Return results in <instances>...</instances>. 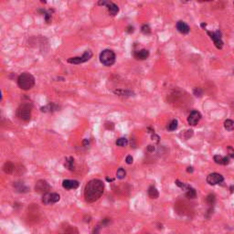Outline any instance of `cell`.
Segmentation results:
<instances>
[{
    "mask_svg": "<svg viewBox=\"0 0 234 234\" xmlns=\"http://www.w3.org/2000/svg\"><path fill=\"white\" fill-rule=\"evenodd\" d=\"M102 227H101V225L99 224V225H97L94 229H93V230H92V234H100V229H101Z\"/></svg>",
    "mask_w": 234,
    "mask_h": 234,
    "instance_id": "1f68e13d",
    "label": "cell"
},
{
    "mask_svg": "<svg viewBox=\"0 0 234 234\" xmlns=\"http://www.w3.org/2000/svg\"><path fill=\"white\" fill-rule=\"evenodd\" d=\"M176 28L182 34H189L190 31V26L186 24V22H184V21H178L176 23Z\"/></svg>",
    "mask_w": 234,
    "mask_h": 234,
    "instance_id": "5bb4252c",
    "label": "cell"
},
{
    "mask_svg": "<svg viewBox=\"0 0 234 234\" xmlns=\"http://www.w3.org/2000/svg\"><path fill=\"white\" fill-rule=\"evenodd\" d=\"M89 143H90V142H89L88 139H84L83 141H82V144H83V146H85V147H87V146L89 145Z\"/></svg>",
    "mask_w": 234,
    "mask_h": 234,
    "instance_id": "8d00e7d4",
    "label": "cell"
},
{
    "mask_svg": "<svg viewBox=\"0 0 234 234\" xmlns=\"http://www.w3.org/2000/svg\"><path fill=\"white\" fill-rule=\"evenodd\" d=\"M194 93H195V95H196V96H201V94H202V91H201L199 88H196V89L194 90Z\"/></svg>",
    "mask_w": 234,
    "mask_h": 234,
    "instance_id": "d6a6232c",
    "label": "cell"
},
{
    "mask_svg": "<svg viewBox=\"0 0 234 234\" xmlns=\"http://www.w3.org/2000/svg\"><path fill=\"white\" fill-rule=\"evenodd\" d=\"M114 94L119 95V96H133V92L132 91L129 90H122V89H118V90H114L113 91Z\"/></svg>",
    "mask_w": 234,
    "mask_h": 234,
    "instance_id": "d6986e66",
    "label": "cell"
},
{
    "mask_svg": "<svg viewBox=\"0 0 234 234\" xmlns=\"http://www.w3.org/2000/svg\"><path fill=\"white\" fill-rule=\"evenodd\" d=\"M125 176H126V171H125L124 168L120 167V168L117 170V172H116V177H117L118 179H124V178L125 177Z\"/></svg>",
    "mask_w": 234,
    "mask_h": 234,
    "instance_id": "4316f807",
    "label": "cell"
},
{
    "mask_svg": "<svg viewBox=\"0 0 234 234\" xmlns=\"http://www.w3.org/2000/svg\"><path fill=\"white\" fill-rule=\"evenodd\" d=\"M228 154H229V157L234 158V149L231 147H228Z\"/></svg>",
    "mask_w": 234,
    "mask_h": 234,
    "instance_id": "4dcf8cb0",
    "label": "cell"
},
{
    "mask_svg": "<svg viewBox=\"0 0 234 234\" xmlns=\"http://www.w3.org/2000/svg\"><path fill=\"white\" fill-rule=\"evenodd\" d=\"M99 59L103 65H104L106 67H110L114 64L116 57H115V53L112 50L107 49V50H104L100 53Z\"/></svg>",
    "mask_w": 234,
    "mask_h": 234,
    "instance_id": "277c9868",
    "label": "cell"
},
{
    "mask_svg": "<svg viewBox=\"0 0 234 234\" xmlns=\"http://www.w3.org/2000/svg\"><path fill=\"white\" fill-rule=\"evenodd\" d=\"M3 170L6 174H13V173H15L16 166L10 161H7L3 166Z\"/></svg>",
    "mask_w": 234,
    "mask_h": 234,
    "instance_id": "e0dca14e",
    "label": "cell"
},
{
    "mask_svg": "<svg viewBox=\"0 0 234 234\" xmlns=\"http://www.w3.org/2000/svg\"><path fill=\"white\" fill-rule=\"evenodd\" d=\"M104 191V183L100 179L90 180L84 189V198L88 203L97 201Z\"/></svg>",
    "mask_w": 234,
    "mask_h": 234,
    "instance_id": "6da1fadb",
    "label": "cell"
},
{
    "mask_svg": "<svg viewBox=\"0 0 234 234\" xmlns=\"http://www.w3.org/2000/svg\"><path fill=\"white\" fill-rule=\"evenodd\" d=\"M186 171H188L189 173H192L193 172V167L192 166H189L188 168H186Z\"/></svg>",
    "mask_w": 234,
    "mask_h": 234,
    "instance_id": "f35d334b",
    "label": "cell"
},
{
    "mask_svg": "<svg viewBox=\"0 0 234 234\" xmlns=\"http://www.w3.org/2000/svg\"><path fill=\"white\" fill-rule=\"evenodd\" d=\"M214 161L216 164H219V165H228L229 163V157H221V156H219V155H216L214 156Z\"/></svg>",
    "mask_w": 234,
    "mask_h": 234,
    "instance_id": "ac0fdd59",
    "label": "cell"
},
{
    "mask_svg": "<svg viewBox=\"0 0 234 234\" xmlns=\"http://www.w3.org/2000/svg\"><path fill=\"white\" fill-rule=\"evenodd\" d=\"M200 119H201V114H200V113L198 112V111H192V112L190 114L189 117H188V123H189L190 125L195 126V125L198 124V123L200 121Z\"/></svg>",
    "mask_w": 234,
    "mask_h": 234,
    "instance_id": "8fae6325",
    "label": "cell"
},
{
    "mask_svg": "<svg viewBox=\"0 0 234 234\" xmlns=\"http://www.w3.org/2000/svg\"><path fill=\"white\" fill-rule=\"evenodd\" d=\"M106 180H107V181H114L113 178H109V177H106Z\"/></svg>",
    "mask_w": 234,
    "mask_h": 234,
    "instance_id": "ab89813d",
    "label": "cell"
},
{
    "mask_svg": "<svg viewBox=\"0 0 234 234\" xmlns=\"http://www.w3.org/2000/svg\"><path fill=\"white\" fill-rule=\"evenodd\" d=\"M224 127L228 131H233L234 130V121L229 120V119L226 120L224 122Z\"/></svg>",
    "mask_w": 234,
    "mask_h": 234,
    "instance_id": "603a6c76",
    "label": "cell"
},
{
    "mask_svg": "<svg viewBox=\"0 0 234 234\" xmlns=\"http://www.w3.org/2000/svg\"><path fill=\"white\" fill-rule=\"evenodd\" d=\"M39 12H41L44 16V18H45V21L47 23H50L51 19V11L49 10V11H46V10H39Z\"/></svg>",
    "mask_w": 234,
    "mask_h": 234,
    "instance_id": "d4e9b609",
    "label": "cell"
},
{
    "mask_svg": "<svg viewBox=\"0 0 234 234\" xmlns=\"http://www.w3.org/2000/svg\"><path fill=\"white\" fill-rule=\"evenodd\" d=\"M149 56V51L147 50H140V51H136L133 52V57L136 60H140V61H144L146 59H147Z\"/></svg>",
    "mask_w": 234,
    "mask_h": 234,
    "instance_id": "9a60e30c",
    "label": "cell"
},
{
    "mask_svg": "<svg viewBox=\"0 0 234 234\" xmlns=\"http://www.w3.org/2000/svg\"><path fill=\"white\" fill-rule=\"evenodd\" d=\"M176 128H177V120H176V119L172 120V121L168 124V125H167V127H166V129H167L168 131H175Z\"/></svg>",
    "mask_w": 234,
    "mask_h": 234,
    "instance_id": "484cf974",
    "label": "cell"
},
{
    "mask_svg": "<svg viewBox=\"0 0 234 234\" xmlns=\"http://www.w3.org/2000/svg\"><path fill=\"white\" fill-rule=\"evenodd\" d=\"M152 139H153V140H156L157 142H159V136L157 135V134H155V133L152 135Z\"/></svg>",
    "mask_w": 234,
    "mask_h": 234,
    "instance_id": "e575fe53",
    "label": "cell"
},
{
    "mask_svg": "<svg viewBox=\"0 0 234 234\" xmlns=\"http://www.w3.org/2000/svg\"><path fill=\"white\" fill-rule=\"evenodd\" d=\"M62 186L65 190H75L79 186V182L77 180H71V179H65L62 181Z\"/></svg>",
    "mask_w": 234,
    "mask_h": 234,
    "instance_id": "7c38bea8",
    "label": "cell"
},
{
    "mask_svg": "<svg viewBox=\"0 0 234 234\" xmlns=\"http://www.w3.org/2000/svg\"><path fill=\"white\" fill-rule=\"evenodd\" d=\"M98 5L107 7L109 14L113 17L116 16L119 13V7L116 4L113 3L112 1H109V0H100V1L98 2Z\"/></svg>",
    "mask_w": 234,
    "mask_h": 234,
    "instance_id": "52a82bcc",
    "label": "cell"
},
{
    "mask_svg": "<svg viewBox=\"0 0 234 234\" xmlns=\"http://www.w3.org/2000/svg\"><path fill=\"white\" fill-rule=\"evenodd\" d=\"M128 144V140L125 137H120L116 140V146L118 147H126Z\"/></svg>",
    "mask_w": 234,
    "mask_h": 234,
    "instance_id": "cb8c5ba5",
    "label": "cell"
},
{
    "mask_svg": "<svg viewBox=\"0 0 234 234\" xmlns=\"http://www.w3.org/2000/svg\"><path fill=\"white\" fill-rule=\"evenodd\" d=\"M51 190V186L50 184L47 182L46 180L40 179L38 180L36 182L35 185V191L38 194H46V193H49V191Z\"/></svg>",
    "mask_w": 234,
    "mask_h": 234,
    "instance_id": "8992f818",
    "label": "cell"
},
{
    "mask_svg": "<svg viewBox=\"0 0 234 234\" xmlns=\"http://www.w3.org/2000/svg\"><path fill=\"white\" fill-rule=\"evenodd\" d=\"M141 31H142V33H144L145 35H148V34L151 33V28H150V27H149L148 25L146 24V25H143V26H142Z\"/></svg>",
    "mask_w": 234,
    "mask_h": 234,
    "instance_id": "83f0119b",
    "label": "cell"
},
{
    "mask_svg": "<svg viewBox=\"0 0 234 234\" xmlns=\"http://www.w3.org/2000/svg\"><path fill=\"white\" fill-rule=\"evenodd\" d=\"M63 234H78V232H77V230L74 227L73 228L71 227V228H68L67 229H65Z\"/></svg>",
    "mask_w": 234,
    "mask_h": 234,
    "instance_id": "f1b7e54d",
    "label": "cell"
},
{
    "mask_svg": "<svg viewBox=\"0 0 234 234\" xmlns=\"http://www.w3.org/2000/svg\"><path fill=\"white\" fill-rule=\"evenodd\" d=\"M207 33L209 34V36L210 37V38L213 40L216 48L219 50H221L223 47V41L221 40V33L219 30L216 31V32H210L209 30H207Z\"/></svg>",
    "mask_w": 234,
    "mask_h": 234,
    "instance_id": "9c48e42d",
    "label": "cell"
},
{
    "mask_svg": "<svg viewBox=\"0 0 234 234\" xmlns=\"http://www.w3.org/2000/svg\"><path fill=\"white\" fill-rule=\"evenodd\" d=\"M147 192H148V196H149L151 199H157V198L159 197V193H158L157 188H156V186H149V189H148V191H147Z\"/></svg>",
    "mask_w": 234,
    "mask_h": 234,
    "instance_id": "44dd1931",
    "label": "cell"
},
{
    "mask_svg": "<svg viewBox=\"0 0 234 234\" xmlns=\"http://www.w3.org/2000/svg\"><path fill=\"white\" fill-rule=\"evenodd\" d=\"M32 107H33V105L31 103L23 102L17 110V116L24 122H28L31 118Z\"/></svg>",
    "mask_w": 234,
    "mask_h": 234,
    "instance_id": "3957f363",
    "label": "cell"
},
{
    "mask_svg": "<svg viewBox=\"0 0 234 234\" xmlns=\"http://www.w3.org/2000/svg\"><path fill=\"white\" fill-rule=\"evenodd\" d=\"M147 150H148L149 152H153V151L155 150V147H154L153 146H148V147H147Z\"/></svg>",
    "mask_w": 234,
    "mask_h": 234,
    "instance_id": "74e56055",
    "label": "cell"
},
{
    "mask_svg": "<svg viewBox=\"0 0 234 234\" xmlns=\"http://www.w3.org/2000/svg\"><path fill=\"white\" fill-rule=\"evenodd\" d=\"M61 199V196L58 193H46L42 197V203L45 205H51L59 202Z\"/></svg>",
    "mask_w": 234,
    "mask_h": 234,
    "instance_id": "ba28073f",
    "label": "cell"
},
{
    "mask_svg": "<svg viewBox=\"0 0 234 234\" xmlns=\"http://www.w3.org/2000/svg\"><path fill=\"white\" fill-rule=\"evenodd\" d=\"M125 161H126V163H127L128 165L132 164V163H133V157H132V156H127L126 158H125Z\"/></svg>",
    "mask_w": 234,
    "mask_h": 234,
    "instance_id": "836d02e7",
    "label": "cell"
},
{
    "mask_svg": "<svg viewBox=\"0 0 234 234\" xmlns=\"http://www.w3.org/2000/svg\"><path fill=\"white\" fill-rule=\"evenodd\" d=\"M186 196L189 199H195L196 196H197V192L193 188H191V186H190L189 188L186 190Z\"/></svg>",
    "mask_w": 234,
    "mask_h": 234,
    "instance_id": "7402d4cb",
    "label": "cell"
},
{
    "mask_svg": "<svg viewBox=\"0 0 234 234\" xmlns=\"http://www.w3.org/2000/svg\"><path fill=\"white\" fill-rule=\"evenodd\" d=\"M223 180H224L223 176L219 173H211L207 176V183L211 186L220 184L223 182Z\"/></svg>",
    "mask_w": 234,
    "mask_h": 234,
    "instance_id": "30bf717a",
    "label": "cell"
},
{
    "mask_svg": "<svg viewBox=\"0 0 234 234\" xmlns=\"http://www.w3.org/2000/svg\"><path fill=\"white\" fill-rule=\"evenodd\" d=\"M92 57V52L91 51L88 50V51H85L83 55L81 57H73V58H70L67 60V62L68 63H71V64H81V63H84L88 61H90Z\"/></svg>",
    "mask_w": 234,
    "mask_h": 234,
    "instance_id": "5b68a950",
    "label": "cell"
},
{
    "mask_svg": "<svg viewBox=\"0 0 234 234\" xmlns=\"http://www.w3.org/2000/svg\"><path fill=\"white\" fill-rule=\"evenodd\" d=\"M126 31H127L128 33H133V27H132V26H129V27L127 28Z\"/></svg>",
    "mask_w": 234,
    "mask_h": 234,
    "instance_id": "d590c367",
    "label": "cell"
},
{
    "mask_svg": "<svg viewBox=\"0 0 234 234\" xmlns=\"http://www.w3.org/2000/svg\"><path fill=\"white\" fill-rule=\"evenodd\" d=\"M18 85L21 90L28 91L35 85V78L29 72H23L21 73L17 80Z\"/></svg>",
    "mask_w": 234,
    "mask_h": 234,
    "instance_id": "7a4b0ae2",
    "label": "cell"
},
{
    "mask_svg": "<svg viewBox=\"0 0 234 234\" xmlns=\"http://www.w3.org/2000/svg\"><path fill=\"white\" fill-rule=\"evenodd\" d=\"M13 186H14L15 190L17 192H18V193H27L28 191V188L24 184V182H22V181L14 182Z\"/></svg>",
    "mask_w": 234,
    "mask_h": 234,
    "instance_id": "4fadbf2b",
    "label": "cell"
},
{
    "mask_svg": "<svg viewBox=\"0 0 234 234\" xmlns=\"http://www.w3.org/2000/svg\"><path fill=\"white\" fill-rule=\"evenodd\" d=\"M65 167L68 168L69 170L71 171H73L75 169V162H74V158L70 157H67L65 159V164H64Z\"/></svg>",
    "mask_w": 234,
    "mask_h": 234,
    "instance_id": "ffe728a7",
    "label": "cell"
},
{
    "mask_svg": "<svg viewBox=\"0 0 234 234\" xmlns=\"http://www.w3.org/2000/svg\"><path fill=\"white\" fill-rule=\"evenodd\" d=\"M60 109V106L54 103H50L49 104H47L46 106H43L40 108V111L42 113H53L55 111H58Z\"/></svg>",
    "mask_w": 234,
    "mask_h": 234,
    "instance_id": "2e32d148",
    "label": "cell"
},
{
    "mask_svg": "<svg viewBox=\"0 0 234 234\" xmlns=\"http://www.w3.org/2000/svg\"><path fill=\"white\" fill-rule=\"evenodd\" d=\"M206 201H207V203H208L209 205H212V204L215 202V196L212 195V194L209 195V196L206 198Z\"/></svg>",
    "mask_w": 234,
    "mask_h": 234,
    "instance_id": "f546056e",
    "label": "cell"
}]
</instances>
